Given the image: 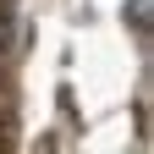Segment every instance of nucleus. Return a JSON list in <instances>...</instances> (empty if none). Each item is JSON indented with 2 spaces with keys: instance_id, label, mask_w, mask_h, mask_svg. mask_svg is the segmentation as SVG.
Masks as SVG:
<instances>
[{
  "instance_id": "nucleus-1",
  "label": "nucleus",
  "mask_w": 154,
  "mask_h": 154,
  "mask_svg": "<svg viewBox=\"0 0 154 154\" xmlns=\"http://www.w3.org/2000/svg\"><path fill=\"white\" fill-rule=\"evenodd\" d=\"M132 28L149 33V0H132Z\"/></svg>"
}]
</instances>
